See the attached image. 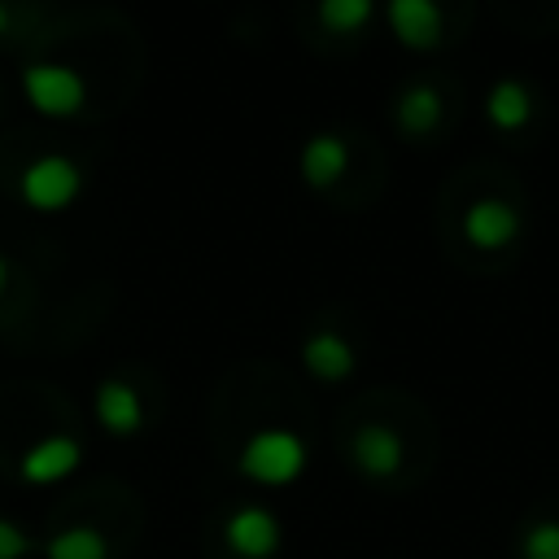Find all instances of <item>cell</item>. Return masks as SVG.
<instances>
[{
    "mask_svg": "<svg viewBox=\"0 0 559 559\" xmlns=\"http://www.w3.org/2000/svg\"><path fill=\"white\" fill-rule=\"evenodd\" d=\"M306 459H310V450L293 428H258L240 450V472L253 485L280 489L306 472Z\"/></svg>",
    "mask_w": 559,
    "mask_h": 559,
    "instance_id": "cell-1",
    "label": "cell"
},
{
    "mask_svg": "<svg viewBox=\"0 0 559 559\" xmlns=\"http://www.w3.org/2000/svg\"><path fill=\"white\" fill-rule=\"evenodd\" d=\"M22 92L44 118H70L87 105V79L61 61H31L22 70Z\"/></svg>",
    "mask_w": 559,
    "mask_h": 559,
    "instance_id": "cell-2",
    "label": "cell"
},
{
    "mask_svg": "<svg viewBox=\"0 0 559 559\" xmlns=\"http://www.w3.org/2000/svg\"><path fill=\"white\" fill-rule=\"evenodd\" d=\"M79 188H83V170H79V162L66 157V153H44V157L26 162L22 175H17L22 201H26L31 210H44V214L66 210V205L79 197Z\"/></svg>",
    "mask_w": 559,
    "mask_h": 559,
    "instance_id": "cell-3",
    "label": "cell"
},
{
    "mask_svg": "<svg viewBox=\"0 0 559 559\" xmlns=\"http://www.w3.org/2000/svg\"><path fill=\"white\" fill-rule=\"evenodd\" d=\"M520 231H524V218L507 197H476L463 210V236H467V245H476L485 253L515 245Z\"/></svg>",
    "mask_w": 559,
    "mask_h": 559,
    "instance_id": "cell-4",
    "label": "cell"
},
{
    "mask_svg": "<svg viewBox=\"0 0 559 559\" xmlns=\"http://www.w3.org/2000/svg\"><path fill=\"white\" fill-rule=\"evenodd\" d=\"M349 459H354V467H358L362 476L389 480V476H397L402 463H406V441H402V432L389 428V424H358L354 437H349Z\"/></svg>",
    "mask_w": 559,
    "mask_h": 559,
    "instance_id": "cell-5",
    "label": "cell"
},
{
    "mask_svg": "<svg viewBox=\"0 0 559 559\" xmlns=\"http://www.w3.org/2000/svg\"><path fill=\"white\" fill-rule=\"evenodd\" d=\"M280 537H284L280 520L266 507H253V502L249 507H236L227 515V524H223V542L240 559H271L280 550Z\"/></svg>",
    "mask_w": 559,
    "mask_h": 559,
    "instance_id": "cell-6",
    "label": "cell"
},
{
    "mask_svg": "<svg viewBox=\"0 0 559 559\" xmlns=\"http://www.w3.org/2000/svg\"><path fill=\"white\" fill-rule=\"evenodd\" d=\"M384 17L389 31L397 35V44L406 48H437L445 35V13L437 0H384Z\"/></svg>",
    "mask_w": 559,
    "mask_h": 559,
    "instance_id": "cell-7",
    "label": "cell"
},
{
    "mask_svg": "<svg viewBox=\"0 0 559 559\" xmlns=\"http://www.w3.org/2000/svg\"><path fill=\"white\" fill-rule=\"evenodd\" d=\"M79 463H83V445H79L74 437H66V432H52V437L35 441V445L22 454L17 476H22L26 485H57V480H66L70 472H79Z\"/></svg>",
    "mask_w": 559,
    "mask_h": 559,
    "instance_id": "cell-8",
    "label": "cell"
},
{
    "mask_svg": "<svg viewBox=\"0 0 559 559\" xmlns=\"http://www.w3.org/2000/svg\"><path fill=\"white\" fill-rule=\"evenodd\" d=\"M301 367H306L314 380H328V384H336V380L354 376V367H358V354H354V345H349L341 332H332V328H319V332H310V336L301 341Z\"/></svg>",
    "mask_w": 559,
    "mask_h": 559,
    "instance_id": "cell-9",
    "label": "cell"
},
{
    "mask_svg": "<svg viewBox=\"0 0 559 559\" xmlns=\"http://www.w3.org/2000/svg\"><path fill=\"white\" fill-rule=\"evenodd\" d=\"M349 166V144L336 131H314L306 135L301 153H297V170L310 188H332Z\"/></svg>",
    "mask_w": 559,
    "mask_h": 559,
    "instance_id": "cell-10",
    "label": "cell"
},
{
    "mask_svg": "<svg viewBox=\"0 0 559 559\" xmlns=\"http://www.w3.org/2000/svg\"><path fill=\"white\" fill-rule=\"evenodd\" d=\"M92 411H96V424L114 437H131L144 424V402L127 380H100L96 397H92Z\"/></svg>",
    "mask_w": 559,
    "mask_h": 559,
    "instance_id": "cell-11",
    "label": "cell"
},
{
    "mask_svg": "<svg viewBox=\"0 0 559 559\" xmlns=\"http://www.w3.org/2000/svg\"><path fill=\"white\" fill-rule=\"evenodd\" d=\"M485 118L498 127V131H520L533 122V92L524 79L515 74H502L489 83L485 92Z\"/></svg>",
    "mask_w": 559,
    "mask_h": 559,
    "instance_id": "cell-12",
    "label": "cell"
},
{
    "mask_svg": "<svg viewBox=\"0 0 559 559\" xmlns=\"http://www.w3.org/2000/svg\"><path fill=\"white\" fill-rule=\"evenodd\" d=\"M441 114H445V105H441V92L432 87V83H406L402 92H397V100H393V118H397V127L406 131V135H428V131H437V122H441Z\"/></svg>",
    "mask_w": 559,
    "mask_h": 559,
    "instance_id": "cell-13",
    "label": "cell"
},
{
    "mask_svg": "<svg viewBox=\"0 0 559 559\" xmlns=\"http://www.w3.org/2000/svg\"><path fill=\"white\" fill-rule=\"evenodd\" d=\"M44 555L48 559H109V542L92 524H70V528H61V533L48 537Z\"/></svg>",
    "mask_w": 559,
    "mask_h": 559,
    "instance_id": "cell-14",
    "label": "cell"
},
{
    "mask_svg": "<svg viewBox=\"0 0 559 559\" xmlns=\"http://www.w3.org/2000/svg\"><path fill=\"white\" fill-rule=\"evenodd\" d=\"M376 13V0H319V22L332 31V35H354L371 22Z\"/></svg>",
    "mask_w": 559,
    "mask_h": 559,
    "instance_id": "cell-15",
    "label": "cell"
},
{
    "mask_svg": "<svg viewBox=\"0 0 559 559\" xmlns=\"http://www.w3.org/2000/svg\"><path fill=\"white\" fill-rule=\"evenodd\" d=\"M520 559H559V520H533L520 533Z\"/></svg>",
    "mask_w": 559,
    "mask_h": 559,
    "instance_id": "cell-16",
    "label": "cell"
},
{
    "mask_svg": "<svg viewBox=\"0 0 559 559\" xmlns=\"http://www.w3.org/2000/svg\"><path fill=\"white\" fill-rule=\"evenodd\" d=\"M26 555H31V537L13 520H0V559H26Z\"/></svg>",
    "mask_w": 559,
    "mask_h": 559,
    "instance_id": "cell-17",
    "label": "cell"
},
{
    "mask_svg": "<svg viewBox=\"0 0 559 559\" xmlns=\"http://www.w3.org/2000/svg\"><path fill=\"white\" fill-rule=\"evenodd\" d=\"M4 31H9V4L0 0V35H4Z\"/></svg>",
    "mask_w": 559,
    "mask_h": 559,
    "instance_id": "cell-18",
    "label": "cell"
},
{
    "mask_svg": "<svg viewBox=\"0 0 559 559\" xmlns=\"http://www.w3.org/2000/svg\"><path fill=\"white\" fill-rule=\"evenodd\" d=\"M4 284H9V262L0 258V293H4Z\"/></svg>",
    "mask_w": 559,
    "mask_h": 559,
    "instance_id": "cell-19",
    "label": "cell"
}]
</instances>
